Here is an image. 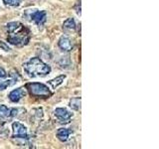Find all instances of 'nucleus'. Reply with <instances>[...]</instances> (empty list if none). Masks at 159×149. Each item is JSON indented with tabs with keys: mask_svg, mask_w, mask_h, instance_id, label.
Returning a JSON list of instances; mask_svg holds the SVG:
<instances>
[{
	"mask_svg": "<svg viewBox=\"0 0 159 149\" xmlns=\"http://www.w3.org/2000/svg\"><path fill=\"white\" fill-rule=\"evenodd\" d=\"M23 69L28 76L31 78L45 77L51 72L50 66H48L46 63H44L41 59L37 57L30 59L29 61L24 63Z\"/></svg>",
	"mask_w": 159,
	"mask_h": 149,
	"instance_id": "nucleus-1",
	"label": "nucleus"
},
{
	"mask_svg": "<svg viewBox=\"0 0 159 149\" xmlns=\"http://www.w3.org/2000/svg\"><path fill=\"white\" fill-rule=\"evenodd\" d=\"M26 89H28L31 96L47 98L51 97V91L48 88V86L41 83H29L26 84Z\"/></svg>",
	"mask_w": 159,
	"mask_h": 149,
	"instance_id": "nucleus-2",
	"label": "nucleus"
},
{
	"mask_svg": "<svg viewBox=\"0 0 159 149\" xmlns=\"http://www.w3.org/2000/svg\"><path fill=\"white\" fill-rule=\"evenodd\" d=\"M7 41L15 46H24L29 42V31L23 27L21 30L8 35Z\"/></svg>",
	"mask_w": 159,
	"mask_h": 149,
	"instance_id": "nucleus-3",
	"label": "nucleus"
},
{
	"mask_svg": "<svg viewBox=\"0 0 159 149\" xmlns=\"http://www.w3.org/2000/svg\"><path fill=\"white\" fill-rule=\"evenodd\" d=\"M54 115L57 117L60 123L67 124L71 121V119L73 117V114L71 111H69L67 108L63 107H58L54 111Z\"/></svg>",
	"mask_w": 159,
	"mask_h": 149,
	"instance_id": "nucleus-4",
	"label": "nucleus"
},
{
	"mask_svg": "<svg viewBox=\"0 0 159 149\" xmlns=\"http://www.w3.org/2000/svg\"><path fill=\"white\" fill-rule=\"evenodd\" d=\"M12 130H13V138H21L26 139L28 138V130L27 127L23 125L22 123L15 121L12 123Z\"/></svg>",
	"mask_w": 159,
	"mask_h": 149,
	"instance_id": "nucleus-5",
	"label": "nucleus"
},
{
	"mask_svg": "<svg viewBox=\"0 0 159 149\" xmlns=\"http://www.w3.org/2000/svg\"><path fill=\"white\" fill-rule=\"evenodd\" d=\"M31 20L39 26L43 25L47 20V14L43 10H35L31 14Z\"/></svg>",
	"mask_w": 159,
	"mask_h": 149,
	"instance_id": "nucleus-6",
	"label": "nucleus"
},
{
	"mask_svg": "<svg viewBox=\"0 0 159 149\" xmlns=\"http://www.w3.org/2000/svg\"><path fill=\"white\" fill-rule=\"evenodd\" d=\"M26 93H27L26 89L24 88H18L10 93L8 97L12 102H18L19 101H21V99L26 96Z\"/></svg>",
	"mask_w": 159,
	"mask_h": 149,
	"instance_id": "nucleus-7",
	"label": "nucleus"
},
{
	"mask_svg": "<svg viewBox=\"0 0 159 149\" xmlns=\"http://www.w3.org/2000/svg\"><path fill=\"white\" fill-rule=\"evenodd\" d=\"M18 114L17 108H10L4 104H0V117L2 118H12Z\"/></svg>",
	"mask_w": 159,
	"mask_h": 149,
	"instance_id": "nucleus-8",
	"label": "nucleus"
},
{
	"mask_svg": "<svg viewBox=\"0 0 159 149\" xmlns=\"http://www.w3.org/2000/svg\"><path fill=\"white\" fill-rule=\"evenodd\" d=\"M59 47L61 48L63 51H71L73 49V44H72V41L71 39L67 36H63L60 38L59 40Z\"/></svg>",
	"mask_w": 159,
	"mask_h": 149,
	"instance_id": "nucleus-9",
	"label": "nucleus"
},
{
	"mask_svg": "<svg viewBox=\"0 0 159 149\" xmlns=\"http://www.w3.org/2000/svg\"><path fill=\"white\" fill-rule=\"evenodd\" d=\"M70 134H71V130H69L68 128H59L57 131V137L60 141L66 142L70 137Z\"/></svg>",
	"mask_w": 159,
	"mask_h": 149,
	"instance_id": "nucleus-10",
	"label": "nucleus"
},
{
	"mask_svg": "<svg viewBox=\"0 0 159 149\" xmlns=\"http://www.w3.org/2000/svg\"><path fill=\"white\" fill-rule=\"evenodd\" d=\"M65 79H66V76H65V74H62V76H59L57 78L51 79V81H49L48 84L51 86V88L53 89H56L59 86H61V84L64 83Z\"/></svg>",
	"mask_w": 159,
	"mask_h": 149,
	"instance_id": "nucleus-11",
	"label": "nucleus"
},
{
	"mask_svg": "<svg viewBox=\"0 0 159 149\" xmlns=\"http://www.w3.org/2000/svg\"><path fill=\"white\" fill-rule=\"evenodd\" d=\"M24 26L23 25L20 23V22H10L7 24V31L9 34H11V33H15V32H17L19 31V30H21Z\"/></svg>",
	"mask_w": 159,
	"mask_h": 149,
	"instance_id": "nucleus-12",
	"label": "nucleus"
},
{
	"mask_svg": "<svg viewBox=\"0 0 159 149\" xmlns=\"http://www.w3.org/2000/svg\"><path fill=\"white\" fill-rule=\"evenodd\" d=\"M16 83H17V79H15V78L6 79H4V81L0 82V89H1V91H3V89L7 88L9 87L14 86V84H16Z\"/></svg>",
	"mask_w": 159,
	"mask_h": 149,
	"instance_id": "nucleus-13",
	"label": "nucleus"
},
{
	"mask_svg": "<svg viewBox=\"0 0 159 149\" xmlns=\"http://www.w3.org/2000/svg\"><path fill=\"white\" fill-rule=\"evenodd\" d=\"M70 107L75 109V111H80L81 109V97H75L70 101Z\"/></svg>",
	"mask_w": 159,
	"mask_h": 149,
	"instance_id": "nucleus-14",
	"label": "nucleus"
},
{
	"mask_svg": "<svg viewBox=\"0 0 159 149\" xmlns=\"http://www.w3.org/2000/svg\"><path fill=\"white\" fill-rule=\"evenodd\" d=\"M63 26H64V28H66V29L74 30L75 28H76V22H75V20L73 18H69L64 22Z\"/></svg>",
	"mask_w": 159,
	"mask_h": 149,
	"instance_id": "nucleus-15",
	"label": "nucleus"
},
{
	"mask_svg": "<svg viewBox=\"0 0 159 149\" xmlns=\"http://www.w3.org/2000/svg\"><path fill=\"white\" fill-rule=\"evenodd\" d=\"M3 2L6 5H8V6L17 7L21 3V0H3Z\"/></svg>",
	"mask_w": 159,
	"mask_h": 149,
	"instance_id": "nucleus-16",
	"label": "nucleus"
},
{
	"mask_svg": "<svg viewBox=\"0 0 159 149\" xmlns=\"http://www.w3.org/2000/svg\"><path fill=\"white\" fill-rule=\"evenodd\" d=\"M0 48H2L4 51H6V52H10V49L6 44H5L4 42H2V41H0Z\"/></svg>",
	"mask_w": 159,
	"mask_h": 149,
	"instance_id": "nucleus-17",
	"label": "nucleus"
},
{
	"mask_svg": "<svg viewBox=\"0 0 159 149\" xmlns=\"http://www.w3.org/2000/svg\"><path fill=\"white\" fill-rule=\"evenodd\" d=\"M7 76V74H6V71L3 69V68H0V79H3V78H5Z\"/></svg>",
	"mask_w": 159,
	"mask_h": 149,
	"instance_id": "nucleus-18",
	"label": "nucleus"
},
{
	"mask_svg": "<svg viewBox=\"0 0 159 149\" xmlns=\"http://www.w3.org/2000/svg\"><path fill=\"white\" fill-rule=\"evenodd\" d=\"M77 14L81 15V4H79L78 7H77Z\"/></svg>",
	"mask_w": 159,
	"mask_h": 149,
	"instance_id": "nucleus-19",
	"label": "nucleus"
}]
</instances>
